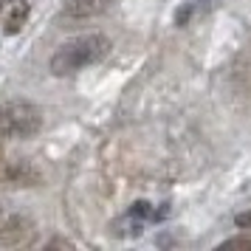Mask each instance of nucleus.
<instances>
[{
    "mask_svg": "<svg viewBox=\"0 0 251 251\" xmlns=\"http://www.w3.org/2000/svg\"><path fill=\"white\" fill-rule=\"evenodd\" d=\"M110 0H65V14L76 17V20H88V17H99L107 12Z\"/></svg>",
    "mask_w": 251,
    "mask_h": 251,
    "instance_id": "5",
    "label": "nucleus"
},
{
    "mask_svg": "<svg viewBox=\"0 0 251 251\" xmlns=\"http://www.w3.org/2000/svg\"><path fill=\"white\" fill-rule=\"evenodd\" d=\"M0 226H3V206H0Z\"/></svg>",
    "mask_w": 251,
    "mask_h": 251,
    "instance_id": "9",
    "label": "nucleus"
},
{
    "mask_svg": "<svg viewBox=\"0 0 251 251\" xmlns=\"http://www.w3.org/2000/svg\"><path fill=\"white\" fill-rule=\"evenodd\" d=\"M28 14H31L28 0H0V25L6 34H20Z\"/></svg>",
    "mask_w": 251,
    "mask_h": 251,
    "instance_id": "4",
    "label": "nucleus"
},
{
    "mask_svg": "<svg viewBox=\"0 0 251 251\" xmlns=\"http://www.w3.org/2000/svg\"><path fill=\"white\" fill-rule=\"evenodd\" d=\"M37 181L34 170L20 158H9L0 147V186H31Z\"/></svg>",
    "mask_w": 251,
    "mask_h": 251,
    "instance_id": "3",
    "label": "nucleus"
},
{
    "mask_svg": "<svg viewBox=\"0 0 251 251\" xmlns=\"http://www.w3.org/2000/svg\"><path fill=\"white\" fill-rule=\"evenodd\" d=\"M110 48H113V43L104 34L74 37L68 43H62V46L57 48V54L51 57V74H54V76H71V74L88 68V65L102 62V59L110 54Z\"/></svg>",
    "mask_w": 251,
    "mask_h": 251,
    "instance_id": "1",
    "label": "nucleus"
},
{
    "mask_svg": "<svg viewBox=\"0 0 251 251\" xmlns=\"http://www.w3.org/2000/svg\"><path fill=\"white\" fill-rule=\"evenodd\" d=\"M209 6H215V0H189V3H183L181 12H175V23L178 25H186V20L198 12H206Z\"/></svg>",
    "mask_w": 251,
    "mask_h": 251,
    "instance_id": "6",
    "label": "nucleus"
},
{
    "mask_svg": "<svg viewBox=\"0 0 251 251\" xmlns=\"http://www.w3.org/2000/svg\"><path fill=\"white\" fill-rule=\"evenodd\" d=\"M220 249H246V251H251V240L231 237V240H223V243H220Z\"/></svg>",
    "mask_w": 251,
    "mask_h": 251,
    "instance_id": "7",
    "label": "nucleus"
},
{
    "mask_svg": "<svg viewBox=\"0 0 251 251\" xmlns=\"http://www.w3.org/2000/svg\"><path fill=\"white\" fill-rule=\"evenodd\" d=\"M43 130V110L25 99L0 102V138H34Z\"/></svg>",
    "mask_w": 251,
    "mask_h": 251,
    "instance_id": "2",
    "label": "nucleus"
},
{
    "mask_svg": "<svg viewBox=\"0 0 251 251\" xmlns=\"http://www.w3.org/2000/svg\"><path fill=\"white\" fill-rule=\"evenodd\" d=\"M234 223H237L240 228H251V212H243V215L234 217Z\"/></svg>",
    "mask_w": 251,
    "mask_h": 251,
    "instance_id": "8",
    "label": "nucleus"
}]
</instances>
